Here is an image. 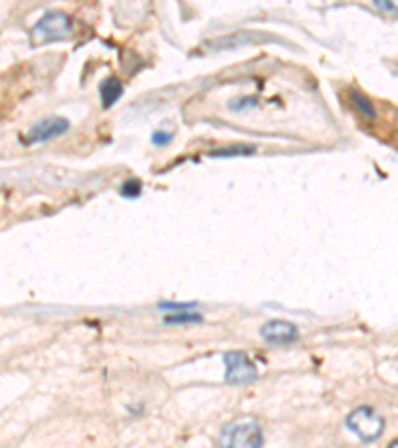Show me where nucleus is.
I'll use <instances>...</instances> for the list:
<instances>
[{
    "instance_id": "9b49d317",
    "label": "nucleus",
    "mask_w": 398,
    "mask_h": 448,
    "mask_svg": "<svg viewBox=\"0 0 398 448\" xmlns=\"http://www.w3.org/2000/svg\"><path fill=\"white\" fill-rule=\"evenodd\" d=\"M255 147L253 146H233L227 147V150H215L211 152V157H223V156H247V154H253Z\"/></svg>"
},
{
    "instance_id": "20e7f679",
    "label": "nucleus",
    "mask_w": 398,
    "mask_h": 448,
    "mask_svg": "<svg viewBox=\"0 0 398 448\" xmlns=\"http://www.w3.org/2000/svg\"><path fill=\"white\" fill-rule=\"evenodd\" d=\"M225 363V382L241 387L257 379V367L243 351H229L223 355Z\"/></svg>"
},
{
    "instance_id": "7ed1b4c3",
    "label": "nucleus",
    "mask_w": 398,
    "mask_h": 448,
    "mask_svg": "<svg viewBox=\"0 0 398 448\" xmlns=\"http://www.w3.org/2000/svg\"><path fill=\"white\" fill-rule=\"evenodd\" d=\"M346 426L363 442H375L385 432V418L370 406H358L346 416Z\"/></svg>"
},
{
    "instance_id": "ddd939ff",
    "label": "nucleus",
    "mask_w": 398,
    "mask_h": 448,
    "mask_svg": "<svg viewBox=\"0 0 398 448\" xmlns=\"http://www.w3.org/2000/svg\"><path fill=\"white\" fill-rule=\"evenodd\" d=\"M171 138H174L171 134H167V132L157 130V132H154V134H152V144H154V146H167V144L171 142Z\"/></svg>"
},
{
    "instance_id": "0eeeda50",
    "label": "nucleus",
    "mask_w": 398,
    "mask_h": 448,
    "mask_svg": "<svg viewBox=\"0 0 398 448\" xmlns=\"http://www.w3.org/2000/svg\"><path fill=\"white\" fill-rule=\"evenodd\" d=\"M123 92V86L122 82L118 78H108L102 82V86H100V96H102V106L104 108H111L116 102L120 100V96H122Z\"/></svg>"
},
{
    "instance_id": "9d476101",
    "label": "nucleus",
    "mask_w": 398,
    "mask_h": 448,
    "mask_svg": "<svg viewBox=\"0 0 398 448\" xmlns=\"http://www.w3.org/2000/svg\"><path fill=\"white\" fill-rule=\"evenodd\" d=\"M120 193H122L123 198H140L142 195V181L135 178L126 179L122 183V188H120Z\"/></svg>"
},
{
    "instance_id": "dca6fc26",
    "label": "nucleus",
    "mask_w": 398,
    "mask_h": 448,
    "mask_svg": "<svg viewBox=\"0 0 398 448\" xmlns=\"http://www.w3.org/2000/svg\"><path fill=\"white\" fill-rule=\"evenodd\" d=\"M388 448H398V442H397V440H392V444H390V447H388Z\"/></svg>"
},
{
    "instance_id": "423d86ee",
    "label": "nucleus",
    "mask_w": 398,
    "mask_h": 448,
    "mask_svg": "<svg viewBox=\"0 0 398 448\" xmlns=\"http://www.w3.org/2000/svg\"><path fill=\"white\" fill-rule=\"evenodd\" d=\"M259 335L263 341L271 345H287L298 339V329L289 321H267L265 325L259 329Z\"/></svg>"
},
{
    "instance_id": "1a4fd4ad",
    "label": "nucleus",
    "mask_w": 398,
    "mask_h": 448,
    "mask_svg": "<svg viewBox=\"0 0 398 448\" xmlns=\"http://www.w3.org/2000/svg\"><path fill=\"white\" fill-rule=\"evenodd\" d=\"M201 315L189 313V311H181V313L166 315L167 325H181V323H201Z\"/></svg>"
},
{
    "instance_id": "2eb2a0df",
    "label": "nucleus",
    "mask_w": 398,
    "mask_h": 448,
    "mask_svg": "<svg viewBox=\"0 0 398 448\" xmlns=\"http://www.w3.org/2000/svg\"><path fill=\"white\" fill-rule=\"evenodd\" d=\"M376 8H382V11H388V12H397V4H387L385 0H378L375 2Z\"/></svg>"
},
{
    "instance_id": "f03ea898",
    "label": "nucleus",
    "mask_w": 398,
    "mask_h": 448,
    "mask_svg": "<svg viewBox=\"0 0 398 448\" xmlns=\"http://www.w3.org/2000/svg\"><path fill=\"white\" fill-rule=\"evenodd\" d=\"M70 34H72V20L66 12L50 11L34 24L30 38H32V44L38 46L54 42V40H64Z\"/></svg>"
},
{
    "instance_id": "f8f14e48",
    "label": "nucleus",
    "mask_w": 398,
    "mask_h": 448,
    "mask_svg": "<svg viewBox=\"0 0 398 448\" xmlns=\"http://www.w3.org/2000/svg\"><path fill=\"white\" fill-rule=\"evenodd\" d=\"M193 305H195V303H159V309H169V311L181 313V311L193 309Z\"/></svg>"
},
{
    "instance_id": "4468645a",
    "label": "nucleus",
    "mask_w": 398,
    "mask_h": 448,
    "mask_svg": "<svg viewBox=\"0 0 398 448\" xmlns=\"http://www.w3.org/2000/svg\"><path fill=\"white\" fill-rule=\"evenodd\" d=\"M257 100L255 98H237V100H233L229 104V108L231 110H243V108H249V106H255Z\"/></svg>"
},
{
    "instance_id": "6e6552de",
    "label": "nucleus",
    "mask_w": 398,
    "mask_h": 448,
    "mask_svg": "<svg viewBox=\"0 0 398 448\" xmlns=\"http://www.w3.org/2000/svg\"><path fill=\"white\" fill-rule=\"evenodd\" d=\"M351 100H353L354 106H356L361 112L365 114V116H368V118H375V108H373L370 100L366 98L363 92H358V90H351Z\"/></svg>"
},
{
    "instance_id": "f257e3e1",
    "label": "nucleus",
    "mask_w": 398,
    "mask_h": 448,
    "mask_svg": "<svg viewBox=\"0 0 398 448\" xmlns=\"http://www.w3.org/2000/svg\"><path fill=\"white\" fill-rule=\"evenodd\" d=\"M219 448H263V428L255 418H239L223 426Z\"/></svg>"
},
{
    "instance_id": "39448f33",
    "label": "nucleus",
    "mask_w": 398,
    "mask_h": 448,
    "mask_svg": "<svg viewBox=\"0 0 398 448\" xmlns=\"http://www.w3.org/2000/svg\"><path fill=\"white\" fill-rule=\"evenodd\" d=\"M70 130V122L62 116H52V118H46L40 123H36L30 128L28 132V138L26 142L28 144H36V142H48L52 138H58V135L66 134Z\"/></svg>"
}]
</instances>
